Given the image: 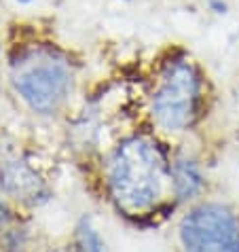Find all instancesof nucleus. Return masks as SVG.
<instances>
[{
	"label": "nucleus",
	"mask_w": 239,
	"mask_h": 252,
	"mask_svg": "<svg viewBox=\"0 0 239 252\" xmlns=\"http://www.w3.org/2000/svg\"><path fill=\"white\" fill-rule=\"evenodd\" d=\"M172 187V165L163 149L149 136L119 144L108 161V189L117 208L127 216L149 214Z\"/></svg>",
	"instance_id": "obj_1"
},
{
	"label": "nucleus",
	"mask_w": 239,
	"mask_h": 252,
	"mask_svg": "<svg viewBox=\"0 0 239 252\" xmlns=\"http://www.w3.org/2000/svg\"><path fill=\"white\" fill-rule=\"evenodd\" d=\"M6 62L13 92L32 113H58L74 92L76 64L55 43L26 40L13 49Z\"/></svg>",
	"instance_id": "obj_2"
},
{
	"label": "nucleus",
	"mask_w": 239,
	"mask_h": 252,
	"mask_svg": "<svg viewBox=\"0 0 239 252\" xmlns=\"http://www.w3.org/2000/svg\"><path fill=\"white\" fill-rule=\"evenodd\" d=\"M206 100V79L188 55H172L161 66L150 94L157 125L167 131H184L199 119Z\"/></svg>",
	"instance_id": "obj_3"
},
{
	"label": "nucleus",
	"mask_w": 239,
	"mask_h": 252,
	"mask_svg": "<svg viewBox=\"0 0 239 252\" xmlns=\"http://www.w3.org/2000/svg\"><path fill=\"white\" fill-rule=\"evenodd\" d=\"M184 252H239V220L227 206L203 204L180 225Z\"/></svg>",
	"instance_id": "obj_4"
},
{
	"label": "nucleus",
	"mask_w": 239,
	"mask_h": 252,
	"mask_svg": "<svg viewBox=\"0 0 239 252\" xmlns=\"http://www.w3.org/2000/svg\"><path fill=\"white\" fill-rule=\"evenodd\" d=\"M0 185L11 197L28 201V204H36L45 195L43 180L36 176V172L30 165L22 163V161H13V163L4 165V170L0 172Z\"/></svg>",
	"instance_id": "obj_5"
},
{
	"label": "nucleus",
	"mask_w": 239,
	"mask_h": 252,
	"mask_svg": "<svg viewBox=\"0 0 239 252\" xmlns=\"http://www.w3.org/2000/svg\"><path fill=\"white\" fill-rule=\"evenodd\" d=\"M172 187L180 199H188L197 195L203 187V176L191 159H178L172 165Z\"/></svg>",
	"instance_id": "obj_6"
},
{
	"label": "nucleus",
	"mask_w": 239,
	"mask_h": 252,
	"mask_svg": "<svg viewBox=\"0 0 239 252\" xmlns=\"http://www.w3.org/2000/svg\"><path fill=\"white\" fill-rule=\"evenodd\" d=\"M79 252H104L100 235L89 222H83L79 227Z\"/></svg>",
	"instance_id": "obj_7"
},
{
	"label": "nucleus",
	"mask_w": 239,
	"mask_h": 252,
	"mask_svg": "<svg viewBox=\"0 0 239 252\" xmlns=\"http://www.w3.org/2000/svg\"><path fill=\"white\" fill-rule=\"evenodd\" d=\"M15 2H19V4H32L34 0H15Z\"/></svg>",
	"instance_id": "obj_8"
},
{
	"label": "nucleus",
	"mask_w": 239,
	"mask_h": 252,
	"mask_svg": "<svg viewBox=\"0 0 239 252\" xmlns=\"http://www.w3.org/2000/svg\"><path fill=\"white\" fill-rule=\"evenodd\" d=\"M0 70H2V43H0Z\"/></svg>",
	"instance_id": "obj_9"
},
{
	"label": "nucleus",
	"mask_w": 239,
	"mask_h": 252,
	"mask_svg": "<svg viewBox=\"0 0 239 252\" xmlns=\"http://www.w3.org/2000/svg\"><path fill=\"white\" fill-rule=\"evenodd\" d=\"M2 212H4V206H2V199H0V219H2Z\"/></svg>",
	"instance_id": "obj_10"
},
{
	"label": "nucleus",
	"mask_w": 239,
	"mask_h": 252,
	"mask_svg": "<svg viewBox=\"0 0 239 252\" xmlns=\"http://www.w3.org/2000/svg\"><path fill=\"white\" fill-rule=\"evenodd\" d=\"M53 252H68V250H64V248H58V250H53Z\"/></svg>",
	"instance_id": "obj_11"
},
{
	"label": "nucleus",
	"mask_w": 239,
	"mask_h": 252,
	"mask_svg": "<svg viewBox=\"0 0 239 252\" xmlns=\"http://www.w3.org/2000/svg\"><path fill=\"white\" fill-rule=\"evenodd\" d=\"M121 2H131V0H121Z\"/></svg>",
	"instance_id": "obj_12"
}]
</instances>
